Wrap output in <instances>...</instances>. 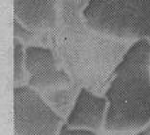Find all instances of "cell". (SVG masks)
<instances>
[{
	"mask_svg": "<svg viewBox=\"0 0 150 135\" xmlns=\"http://www.w3.org/2000/svg\"><path fill=\"white\" fill-rule=\"evenodd\" d=\"M58 135H99L98 132L91 131V130H85V128H72L69 126L64 124L59 130Z\"/></svg>",
	"mask_w": 150,
	"mask_h": 135,
	"instance_id": "9",
	"label": "cell"
},
{
	"mask_svg": "<svg viewBox=\"0 0 150 135\" xmlns=\"http://www.w3.org/2000/svg\"><path fill=\"white\" fill-rule=\"evenodd\" d=\"M14 24H15V37H16V39L21 37L23 41H28V39H31L33 37H34V33L28 31L27 28L23 27L19 22L14 20Z\"/></svg>",
	"mask_w": 150,
	"mask_h": 135,
	"instance_id": "10",
	"label": "cell"
},
{
	"mask_svg": "<svg viewBox=\"0 0 150 135\" xmlns=\"http://www.w3.org/2000/svg\"><path fill=\"white\" fill-rule=\"evenodd\" d=\"M147 127H149V128H150V122H149V126H147Z\"/></svg>",
	"mask_w": 150,
	"mask_h": 135,
	"instance_id": "12",
	"label": "cell"
},
{
	"mask_svg": "<svg viewBox=\"0 0 150 135\" xmlns=\"http://www.w3.org/2000/svg\"><path fill=\"white\" fill-rule=\"evenodd\" d=\"M104 128L111 132L141 131L150 122V42L131 43L112 70L104 92Z\"/></svg>",
	"mask_w": 150,
	"mask_h": 135,
	"instance_id": "1",
	"label": "cell"
},
{
	"mask_svg": "<svg viewBox=\"0 0 150 135\" xmlns=\"http://www.w3.org/2000/svg\"><path fill=\"white\" fill-rule=\"evenodd\" d=\"M15 20L28 31L53 30L57 26V0H14Z\"/></svg>",
	"mask_w": 150,
	"mask_h": 135,
	"instance_id": "6",
	"label": "cell"
},
{
	"mask_svg": "<svg viewBox=\"0 0 150 135\" xmlns=\"http://www.w3.org/2000/svg\"><path fill=\"white\" fill-rule=\"evenodd\" d=\"M137 135H150V128L149 127L143 128V130H141V131L137 132Z\"/></svg>",
	"mask_w": 150,
	"mask_h": 135,
	"instance_id": "11",
	"label": "cell"
},
{
	"mask_svg": "<svg viewBox=\"0 0 150 135\" xmlns=\"http://www.w3.org/2000/svg\"><path fill=\"white\" fill-rule=\"evenodd\" d=\"M25 69L28 77L27 87L37 90L38 93L73 85L72 77L67 73V70L58 66L54 53L49 47H26Z\"/></svg>",
	"mask_w": 150,
	"mask_h": 135,
	"instance_id": "4",
	"label": "cell"
},
{
	"mask_svg": "<svg viewBox=\"0 0 150 135\" xmlns=\"http://www.w3.org/2000/svg\"><path fill=\"white\" fill-rule=\"evenodd\" d=\"M83 20L104 37L150 42V0H88Z\"/></svg>",
	"mask_w": 150,
	"mask_h": 135,
	"instance_id": "2",
	"label": "cell"
},
{
	"mask_svg": "<svg viewBox=\"0 0 150 135\" xmlns=\"http://www.w3.org/2000/svg\"><path fill=\"white\" fill-rule=\"evenodd\" d=\"M14 123L16 135H58L65 119L25 85L14 88Z\"/></svg>",
	"mask_w": 150,
	"mask_h": 135,
	"instance_id": "3",
	"label": "cell"
},
{
	"mask_svg": "<svg viewBox=\"0 0 150 135\" xmlns=\"http://www.w3.org/2000/svg\"><path fill=\"white\" fill-rule=\"evenodd\" d=\"M107 99L91 92L87 88H80L65 124L72 128H85L98 132L104 127Z\"/></svg>",
	"mask_w": 150,
	"mask_h": 135,
	"instance_id": "5",
	"label": "cell"
},
{
	"mask_svg": "<svg viewBox=\"0 0 150 135\" xmlns=\"http://www.w3.org/2000/svg\"><path fill=\"white\" fill-rule=\"evenodd\" d=\"M79 89L80 88L77 87V84H73L70 87L61 88V89L46 90V92L41 93V96L59 116L67 119V116L69 115L70 110L73 107Z\"/></svg>",
	"mask_w": 150,
	"mask_h": 135,
	"instance_id": "7",
	"label": "cell"
},
{
	"mask_svg": "<svg viewBox=\"0 0 150 135\" xmlns=\"http://www.w3.org/2000/svg\"><path fill=\"white\" fill-rule=\"evenodd\" d=\"M14 83L16 87H25L27 83V73L25 69V47L19 39L14 41Z\"/></svg>",
	"mask_w": 150,
	"mask_h": 135,
	"instance_id": "8",
	"label": "cell"
}]
</instances>
